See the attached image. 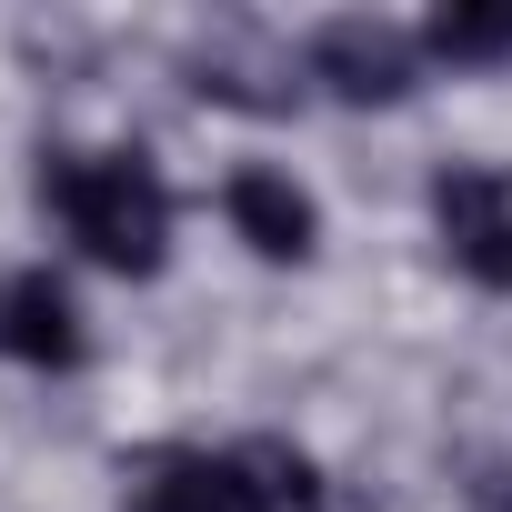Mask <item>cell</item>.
<instances>
[{"label":"cell","instance_id":"obj_1","mask_svg":"<svg viewBox=\"0 0 512 512\" xmlns=\"http://www.w3.org/2000/svg\"><path fill=\"white\" fill-rule=\"evenodd\" d=\"M41 201L121 282H151L171 262V191L141 151H41Z\"/></svg>","mask_w":512,"mask_h":512},{"label":"cell","instance_id":"obj_2","mask_svg":"<svg viewBox=\"0 0 512 512\" xmlns=\"http://www.w3.org/2000/svg\"><path fill=\"white\" fill-rule=\"evenodd\" d=\"M302 81H322L342 111H392L422 91V41L382 11H342L302 41Z\"/></svg>","mask_w":512,"mask_h":512},{"label":"cell","instance_id":"obj_3","mask_svg":"<svg viewBox=\"0 0 512 512\" xmlns=\"http://www.w3.org/2000/svg\"><path fill=\"white\" fill-rule=\"evenodd\" d=\"M432 231H442V262L472 292H512V171L502 161H442L432 171Z\"/></svg>","mask_w":512,"mask_h":512},{"label":"cell","instance_id":"obj_4","mask_svg":"<svg viewBox=\"0 0 512 512\" xmlns=\"http://www.w3.org/2000/svg\"><path fill=\"white\" fill-rule=\"evenodd\" d=\"M181 71H191V91H201V101H221V111H262V121H272V111H292V101H302V81H292L302 61H292L272 31H251V21L201 31V41L181 51Z\"/></svg>","mask_w":512,"mask_h":512},{"label":"cell","instance_id":"obj_5","mask_svg":"<svg viewBox=\"0 0 512 512\" xmlns=\"http://www.w3.org/2000/svg\"><path fill=\"white\" fill-rule=\"evenodd\" d=\"M221 211H231V241H251V251L282 262V272H302L312 251H322V201H312L282 161H241V171L221 181Z\"/></svg>","mask_w":512,"mask_h":512},{"label":"cell","instance_id":"obj_6","mask_svg":"<svg viewBox=\"0 0 512 512\" xmlns=\"http://www.w3.org/2000/svg\"><path fill=\"white\" fill-rule=\"evenodd\" d=\"M0 362H31V372H71L81 362V302L51 262L0 272Z\"/></svg>","mask_w":512,"mask_h":512},{"label":"cell","instance_id":"obj_7","mask_svg":"<svg viewBox=\"0 0 512 512\" xmlns=\"http://www.w3.org/2000/svg\"><path fill=\"white\" fill-rule=\"evenodd\" d=\"M131 512H251L231 452H201V442H171V452H141L131 462Z\"/></svg>","mask_w":512,"mask_h":512},{"label":"cell","instance_id":"obj_8","mask_svg":"<svg viewBox=\"0 0 512 512\" xmlns=\"http://www.w3.org/2000/svg\"><path fill=\"white\" fill-rule=\"evenodd\" d=\"M231 472H241V492H251V512H312L332 482H322V462L302 452V442H282V432H251V442H231Z\"/></svg>","mask_w":512,"mask_h":512},{"label":"cell","instance_id":"obj_9","mask_svg":"<svg viewBox=\"0 0 512 512\" xmlns=\"http://www.w3.org/2000/svg\"><path fill=\"white\" fill-rule=\"evenodd\" d=\"M422 61L502 71V61H512V0H442V11L422 21Z\"/></svg>","mask_w":512,"mask_h":512},{"label":"cell","instance_id":"obj_10","mask_svg":"<svg viewBox=\"0 0 512 512\" xmlns=\"http://www.w3.org/2000/svg\"><path fill=\"white\" fill-rule=\"evenodd\" d=\"M472 512H512V462H482L472 472Z\"/></svg>","mask_w":512,"mask_h":512}]
</instances>
